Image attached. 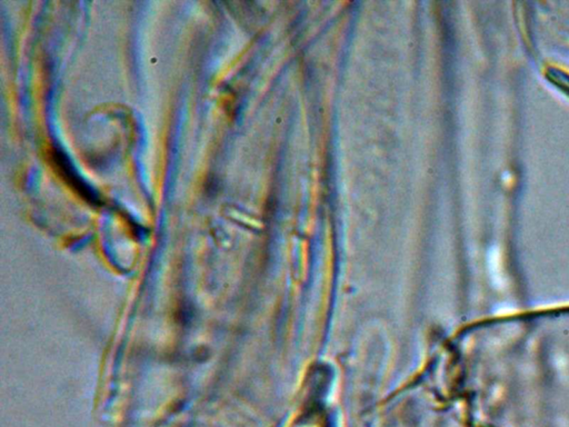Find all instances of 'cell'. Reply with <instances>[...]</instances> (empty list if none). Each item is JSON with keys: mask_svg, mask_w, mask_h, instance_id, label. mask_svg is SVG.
Returning <instances> with one entry per match:
<instances>
[{"mask_svg": "<svg viewBox=\"0 0 569 427\" xmlns=\"http://www.w3.org/2000/svg\"><path fill=\"white\" fill-rule=\"evenodd\" d=\"M50 155H52L50 162L55 166L56 170H58V172L61 175V177H63L71 187L77 188L79 194H81L83 197H87L89 201H93V196H91L90 192L87 189V186L83 185V182L78 180V177L71 172V165L67 162V159H65L64 155L60 154L59 151H56V149H52V151H50Z\"/></svg>", "mask_w": 569, "mask_h": 427, "instance_id": "cell-1", "label": "cell"}, {"mask_svg": "<svg viewBox=\"0 0 569 427\" xmlns=\"http://www.w3.org/2000/svg\"><path fill=\"white\" fill-rule=\"evenodd\" d=\"M549 79L551 83H555L561 90L566 91L569 95V75L561 71H549Z\"/></svg>", "mask_w": 569, "mask_h": 427, "instance_id": "cell-2", "label": "cell"}]
</instances>
